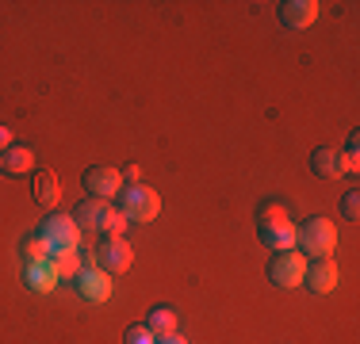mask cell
Instances as JSON below:
<instances>
[{
    "mask_svg": "<svg viewBox=\"0 0 360 344\" xmlns=\"http://www.w3.org/2000/svg\"><path fill=\"white\" fill-rule=\"evenodd\" d=\"M295 245L303 249L307 256L322 260V256H330L333 249H338V226H333L330 218H307L303 226L295 230Z\"/></svg>",
    "mask_w": 360,
    "mask_h": 344,
    "instance_id": "obj_1",
    "label": "cell"
},
{
    "mask_svg": "<svg viewBox=\"0 0 360 344\" xmlns=\"http://www.w3.org/2000/svg\"><path fill=\"white\" fill-rule=\"evenodd\" d=\"M39 237L46 241L50 256L77 253V245H81V230H77L73 214H50V218H42V226H39Z\"/></svg>",
    "mask_w": 360,
    "mask_h": 344,
    "instance_id": "obj_2",
    "label": "cell"
},
{
    "mask_svg": "<svg viewBox=\"0 0 360 344\" xmlns=\"http://www.w3.org/2000/svg\"><path fill=\"white\" fill-rule=\"evenodd\" d=\"M119 195H123V206H119V211L127 214V222H153L161 214V195L146 184H131Z\"/></svg>",
    "mask_w": 360,
    "mask_h": 344,
    "instance_id": "obj_3",
    "label": "cell"
},
{
    "mask_svg": "<svg viewBox=\"0 0 360 344\" xmlns=\"http://www.w3.org/2000/svg\"><path fill=\"white\" fill-rule=\"evenodd\" d=\"M307 275V256L295 253V249H284V253H272L269 260V279L276 283V287H299Z\"/></svg>",
    "mask_w": 360,
    "mask_h": 344,
    "instance_id": "obj_4",
    "label": "cell"
},
{
    "mask_svg": "<svg viewBox=\"0 0 360 344\" xmlns=\"http://www.w3.org/2000/svg\"><path fill=\"white\" fill-rule=\"evenodd\" d=\"M84 192H89V199H115L119 192H123V172L111 168V165H92L84 172Z\"/></svg>",
    "mask_w": 360,
    "mask_h": 344,
    "instance_id": "obj_5",
    "label": "cell"
},
{
    "mask_svg": "<svg viewBox=\"0 0 360 344\" xmlns=\"http://www.w3.org/2000/svg\"><path fill=\"white\" fill-rule=\"evenodd\" d=\"M96 264H100L108 275H123V272L134 264V245H131L127 237H108L104 245L96 249Z\"/></svg>",
    "mask_w": 360,
    "mask_h": 344,
    "instance_id": "obj_6",
    "label": "cell"
},
{
    "mask_svg": "<svg viewBox=\"0 0 360 344\" xmlns=\"http://www.w3.org/2000/svg\"><path fill=\"white\" fill-rule=\"evenodd\" d=\"M73 283H77V291H81V298H89V303H108L111 298V275L100 268V264H84Z\"/></svg>",
    "mask_w": 360,
    "mask_h": 344,
    "instance_id": "obj_7",
    "label": "cell"
},
{
    "mask_svg": "<svg viewBox=\"0 0 360 344\" xmlns=\"http://www.w3.org/2000/svg\"><path fill=\"white\" fill-rule=\"evenodd\" d=\"M303 283L314 291V295H330V291H338V283H341V268L330 260V256H322V260L307 264Z\"/></svg>",
    "mask_w": 360,
    "mask_h": 344,
    "instance_id": "obj_8",
    "label": "cell"
},
{
    "mask_svg": "<svg viewBox=\"0 0 360 344\" xmlns=\"http://www.w3.org/2000/svg\"><path fill=\"white\" fill-rule=\"evenodd\" d=\"M111 203L108 199H81L73 206V222L77 230H89V234H104V218H108Z\"/></svg>",
    "mask_w": 360,
    "mask_h": 344,
    "instance_id": "obj_9",
    "label": "cell"
},
{
    "mask_svg": "<svg viewBox=\"0 0 360 344\" xmlns=\"http://www.w3.org/2000/svg\"><path fill=\"white\" fill-rule=\"evenodd\" d=\"M280 20L291 31H307L319 20V0H288V4H280Z\"/></svg>",
    "mask_w": 360,
    "mask_h": 344,
    "instance_id": "obj_10",
    "label": "cell"
},
{
    "mask_svg": "<svg viewBox=\"0 0 360 344\" xmlns=\"http://www.w3.org/2000/svg\"><path fill=\"white\" fill-rule=\"evenodd\" d=\"M58 264H54V256H46V260H27V287L31 291H39V295H46V291H54L58 287Z\"/></svg>",
    "mask_w": 360,
    "mask_h": 344,
    "instance_id": "obj_11",
    "label": "cell"
},
{
    "mask_svg": "<svg viewBox=\"0 0 360 344\" xmlns=\"http://www.w3.org/2000/svg\"><path fill=\"white\" fill-rule=\"evenodd\" d=\"M311 168H314V176H322V180L345 176V172H341V153L330 150V145H319V150L311 153Z\"/></svg>",
    "mask_w": 360,
    "mask_h": 344,
    "instance_id": "obj_12",
    "label": "cell"
},
{
    "mask_svg": "<svg viewBox=\"0 0 360 344\" xmlns=\"http://www.w3.org/2000/svg\"><path fill=\"white\" fill-rule=\"evenodd\" d=\"M261 241L272 249V253L295 249V226H291V222H272V226H261Z\"/></svg>",
    "mask_w": 360,
    "mask_h": 344,
    "instance_id": "obj_13",
    "label": "cell"
},
{
    "mask_svg": "<svg viewBox=\"0 0 360 344\" xmlns=\"http://www.w3.org/2000/svg\"><path fill=\"white\" fill-rule=\"evenodd\" d=\"M146 329H150L153 337H173L176 333V310L173 306H153L150 317H146Z\"/></svg>",
    "mask_w": 360,
    "mask_h": 344,
    "instance_id": "obj_14",
    "label": "cell"
},
{
    "mask_svg": "<svg viewBox=\"0 0 360 344\" xmlns=\"http://www.w3.org/2000/svg\"><path fill=\"white\" fill-rule=\"evenodd\" d=\"M0 165H4V172H12V176H27V172L35 168V153H31L27 145H12V150L0 157Z\"/></svg>",
    "mask_w": 360,
    "mask_h": 344,
    "instance_id": "obj_15",
    "label": "cell"
},
{
    "mask_svg": "<svg viewBox=\"0 0 360 344\" xmlns=\"http://www.w3.org/2000/svg\"><path fill=\"white\" fill-rule=\"evenodd\" d=\"M58 195H62V187H58V176H54V172H50V168L35 172V203L54 206V203H58Z\"/></svg>",
    "mask_w": 360,
    "mask_h": 344,
    "instance_id": "obj_16",
    "label": "cell"
},
{
    "mask_svg": "<svg viewBox=\"0 0 360 344\" xmlns=\"http://www.w3.org/2000/svg\"><path fill=\"white\" fill-rule=\"evenodd\" d=\"M257 222H261V226H272V222H291V218H288V206L284 203L264 199L261 206H257Z\"/></svg>",
    "mask_w": 360,
    "mask_h": 344,
    "instance_id": "obj_17",
    "label": "cell"
},
{
    "mask_svg": "<svg viewBox=\"0 0 360 344\" xmlns=\"http://www.w3.org/2000/svg\"><path fill=\"white\" fill-rule=\"evenodd\" d=\"M54 264H58V275L62 279H77L84 268V256H77V253H62V256H54Z\"/></svg>",
    "mask_w": 360,
    "mask_h": 344,
    "instance_id": "obj_18",
    "label": "cell"
},
{
    "mask_svg": "<svg viewBox=\"0 0 360 344\" xmlns=\"http://www.w3.org/2000/svg\"><path fill=\"white\" fill-rule=\"evenodd\" d=\"M356 150H360V138L353 134V138H349V150L341 153V172H356L360 168V153Z\"/></svg>",
    "mask_w": 360,
    "mask_h": 344,
    "instance_id": "obj_19",
    "label": "cell"
},
{
    "mask_svg": "<svg viewBox=\"0 0 360 344\" xmlns=\"http://www.w3.org/2000/svg\"><path fill=\"white\" fill-rule=\"evenodd\" d=\"M153 340H158V337H153L146 325H131V329L123 333V344H153Z\"/></svg>",
    "mask_w": 360,
    "mask_h": 344,
    "instance_id": "obj_20",
    "label": "cell"
},
{
    "mask_svg": "<svg viewBox=\"0 0 360 344\" xmlns=\"http://www.w3.org/2000/svg\"><path fill=\"white\" fill-rule=\"evenodd\" d=\"M23 253H27V260H46L50 256V249H46V241H42L39 234L27 241V245H23Z\"/></svg>",
    "mask_w": 360,
    "mask_h": 344,
    "instance_id": "obj_21",
    "label": "cell"
},
{
    "mask_svg": "<svg viewBox=\"0 0 360 344\" xmlns=\"http://www.w3.org/2000/svg\"><path fill=\"white\" fill-rule=\"evenodd\" d=\"M341 214H345L349 222H356V218H360V195H356V192H349V195H345V203H341Z\"/></svg>",
    "mask_w": 360,
    "mask_h": 344,
    "instance_id": "obj_22",
    "label": "cell"
},
{
    "mask_svg": "<svg viewBox=\"0 0 360 344\" xmlns=\"http://www.w3.org/2000/svg\"><path fill=\"white\" fill-rule=\"evenodd\" d=\"M8 150H12V131L0 123V153H8Z\"/></svg>",
    "mask_w": 360,
    "mask_h": 344,
    "instance_id": "obj_23",
    "label": "cell"
},
{
    "mask_svg": "<svg viewBox=\"0 0 360 344\" xmlns=\"http://www.w3.org/2000/svg\"><path fill=\"white\" fill-rule=\"evenodd\" d=\"M153 344H188V340H180L176 333H173V337H158V340H153Z\"/></svg>",
    "mask_w": 360,
    "mask_h": 344,
    "instance_id": "obj_24",
    "label": "cell"
},
{
    "mask_svg": "<svg viewBox=\"0 0 360 344\" xmlns=\"http://www.w3.org/2000/svg\"><path fill=\"white\" fill-rule=\"evenodd\" d=\"M0 168H4V165H0Z\"/></svg>",
    "mask_w": 360,
    "mask_h": 344,
    "instance_id": "obj_25",
    "label": "cell"
}]
</instances>
